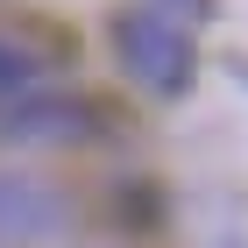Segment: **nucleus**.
I'll return each instance as SVG.
<instances>
[{"label": "nucleus", "mask_w": 248, "mask_h": 248, "mask_svg": "<svg viewBox=\"0 0 248 248\" xmlns=\"http://www.w3.org/2000/svg\"><path fill=\"white\" fill-rule=\"evenodd\" d=\"M114 57L156 99H177L191 85V36H185V21H170V15H149V7L114 15Z\"/></svg>", "instance_id": "nucleus-1"}, {"label": "nucleus", "mask_w": 248, "mask_h": 248, "mask_svg": "<svg viewBox=\"0 0 248 248\" xmlns=\"http://www.w3.org/2000/svg\"><path fill=\"white\" fill-rule=\"evenodd\" d=\"M57 227H64V199L43 177H21V170L0 177V241H36Z\"/></svg>", "instance_id": "nucleus-2"}, {"label": "nucleus", "mask_w": 248, "mask_h": 248, "mask_svg": "<svg viewBox=\"0 0 248 248\" xmlns=\"http://www.w3.org/2000/svg\"><path fill=\"white\" fill-rule=\"evenodd\" d=\"M0 128H15V135H29V128H43V135H64V128H85V114H78L71 99H36V93H7L0 99Z\"/></svg>", "instance_id": "nucleus-3"}]
</instances>
